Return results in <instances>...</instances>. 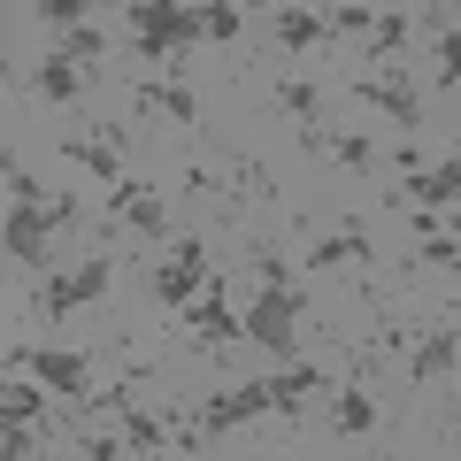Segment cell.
I'll return each mask as SVG.
<instances>
[{"instance_id": "cell-1", "label": "cell", "mask_w": 461, "mask_h": 461, "mask_svg": "<svg viewBox=\"0 0 461 461\" xmlns=\"http://www.w3.org/2000/svg\"><path fill=\"white\" fill-rule=\"evenodd\" d=\"M247 339L262 346V354H277V362H293V346H300V285H262V300L247 308Z\"/></svg>"}, {"instance_id": "cell-2", "label": "cell", "mask_w": 461, "mask_h": 461, "mask_svg": "<svg viewBox=\"0 0 461 461\" xmlns=\"http://www.w3.org/2000/svg\"><path fill=\"white\" fill-rule=\"evenodd\" d=\"M254 415H285V393H277V377H254V384H230L223 400H208V408H200V438H223V430H239V423H254Z\"/></svg>"}, {"instance_id": "cell-3", "label": "cell", "mask_w": 461, "mask_h": 461, "mask_svg": "<svg viewBox=\"0 0 461 461\" xmlns=\"http://www.w3.org/2000/svg\"><path fill=\"white\" fill-rule=\"evenodd\" d=\"M193 39H208L200 8H131V47L147 54V62H162V54L193 47Z\"/></svg>"}, {"instance_id": "cell-4", "label": "cell", "mask_w": 461, "mask_h": 461, "mask_svg": "<svg viewBox=\"0 0 461 461\" xmlns=\"http://www.w3.org/2000/svg\"><path fill=\"white\" fill-rule=\"evenodd\" d=\"M54 223H77V200H47V208H8V262H16V269H39V262H47Z\"/></svg>"}, {"instance_id": "cell-5", "label": "cell", "mask_w": 461, "mask_h": 461, "mask_svg": "<svg viewBox=\"0 0 461 461\" xmlns=\"http://www.w3.org/2000/svg\"><path fill=\"white\" fill-rule=\"evenodd\" d=\"M8 362H16V377H39V384H54V393H69V400L93 393V369H85V354H69V346H16Z\"/></svg>"}, {"instance_id": "cell-6", "label": "cell", "mask_w": 461, "mask_h": 461, "mask_svg": "<svg viewBox=\"0 0 461 461\" xmlns=\"http://www.w3.org/2000/svg\"><path fill=\"white\" fill-rule=\"evenodd\" d=\"M108 254H93V262H77L69 269V277H54V285H39V315H47V323H62V315H77V308H93L100 293H108Z\"/></svg>"}, {"instance_id": "cell-7", "label": "cell", "mask_w": 461, "mask_h": 461, "mask_svg": "<svg viewBox=\"0 0 461 461\" xmlns=\"http://www.w3.org/2000/svg\"><path fill=\"white\" fill-rule=\"evenodd\" d=\"M200 293H208V247H200V239H185V247L169 254L162 269H154V300H169V308H193Z\"/></svg>"}, {"instance_id": "cell-8", "label": "cell", "mask_w": 461, "mask_h": 461, "mask_svg": "<svg viewBox=\"0 0 461 461\" xmlns=\"http://www.w3.org/2000/svg\"><path fill=\"white\" fill-rule=\"evenodd\" d=\"M215 200H223V208H277V177H269L254 154H230V162L215 169Z\"/></svg>"}, {"instance_id": "cell-9", "label": "cell", "mask_w": 461, "mask_h": 461, "mask_svg": "<svg viewBox=\"0 0 461 461\" xmlns=\"http://www.w3.org/2000/svg\"><path fill=\"white\" fill-rule=\"evenodd\" d=\"M185 330H193V346H200V354H223V346H239V339H247V323L230 315L223 285H215V293H200L193 308H185Z\"/></svg>"}, {"instance_id": "cell-10", "label": "cell", "mask_w": 461, "mask_h": 461, "mask_svg": "<svg viewBox=\"0 0 461 461\" xmlns=\"http://www.w3.org/2000/svg\"><path fill=\"white\" fill-rule=\"evenodd\" d=\"M108 215H115L123 230H147V239H154V230L169 223V200L154 193V185H131V177H123V185L108 193Z\"/></svg>"}, {"instance_id": "cell-11", "label": "cell", "mask_w": 461, "mask_h": 461, "mask_svg": "<svg viewBox=\"0 0 461 461\" xmlns=\"http://www.w3.org/2000/svg\"><path fill=\"white\" fill-rule=\"evenodd\" d=\"M62 154H69L77 169H93V177L123 185V177H115V169H123V131H115V123H93V131H85V139H69Z\"/></svg>"}, {"instance_id": "cell-12", "label": "cell", "mask_w": 461, "mask_h": 461, "mask_svg": "<svg viewBox=\"0 0 461 461\" xmlns=\"http://www.w3.org/2000/svg\"><path fill=\"white\" fill-rule=\"evenodd\" d=\"M408 193H415V208H430V215L461 208V154L438 162V169H423V177H408Z\"/></svg>"}, {"instance_id": "cell-13", "label": "cell", "mask_w": 461, "mask_h": 461, "mask_svg": "<svg viewBox=\"0 0 461 461\" xmlns=\"http://www.w3.org/2000/svg\"><path fill=\"white\" fill-rule=\"evenodd\" d=\"M354 93H362L369 108H384V115H393V123H400V131H408L415 115H423V100L408 93V77H362V85H354Z\"/></svg>"}, {"instance_id": "cell-14", "label": "cell", "mask_w": 461, "mask_h": 461, "mask_svg": "<svg viewBox=\"0 0 461 461\" xmlns=\"http://www.w3.org/2000/svg\"><path fill=\"white\" fill-rule=\"evenodd\" d=\"M454 354H461L454 330H423V339H415V354H408V377H415V384L446 377V369H454Z\"/></svg>"}, {"instance_id": "cell-15", "label": "cell", "mask_w": 461, "mask_h": 461, "mask_svg": "<svg viewBox=\"0 0 461 461\" xmlns=\"http://www.w3.org/2000/svg\"><path fill=\"white\" fill-rule=\"evenodd\" d=\"M139 108H162L169 123H200L193 85H177V77H147V85H139Z\"/></svg>"}, {"instance_id": "cell-16", "label": "cell", "mask_w": 461, "mask_h": 461, "mask_svg": "<svg viewBox=\"0 0 461 461\" xmlns=\"http://www.w3.org/2000/svg\"><path fill=\"white\" fill-rule=\"evenodd\" d=\"M39 415H47V400H39V377H8V393H0V430H32Z\"/></svg>"}, {"instance_id": "cell-17", "label": "cell", "mask_w": 461, "mask_h": 461, "mask_svg": "<svg viewBox=\"0 0 461 461\" xmlns=\"http://www.w3.org/2000/svg\"><path fill=\"white\" fill-rule=\"evenodd\" d=\"M308 139V154H323V162H339V169H369L377 162V147H369L362 131H339V139H323V131H300Z\"/></svg>"}, {"instance_id": "cell-18", "label": "cell", "mask_w": 461, "mask_h": 461, "mask_svg": "<svg viewBox=\"0 0 461 461\" xmlns=\"http://www.w3.org/2000/svg\"><path fill=\"white\" fill-rule=\"evenodd\" d=\"M339 262H369V230H362V223H346V230H330L323 247L308 254V269H339Z\"/></svg>"}, {"instance_id": "cell-19", "label": "cell", "mask_w": 461, "mask_h": 461, "mask_svg": "<svg viewBox=\"0 0 461 461\" xmlns=\"http://www.w3.org/2000/svg\"><path fill=\"white\" fill-rule=\"evenodd\" d=\"M323 39H330V23H323V16H308V8H277V47L308 54V47H323Z\"/></svg>"}, {"instance_id": "cell-20", "label": "cell", "mask_w": 461, "mask_h": 461, "mask_svg": "<svg viewBox=\"0 0 461 461\" xmlns=\"http://www.w3.org/2000/svg\"><path fill=\"white\" fill-rule=\"evenodd\" d=\"M330 423H339L346 438H362V430L377 423V400H369V384H346V393H339V408H330Z\"/></svg>"}, {"instance_id": "cell-21", "label": "cell", "mask_w": 461, "mask_h": 461, "mask_svg": "<svg viewBox=\"0 0 461 461\" xmlns=\"http://www.w3.org/2000/svg\"><path fill=\"white\" fill-rule=\"evenodd\" d=\"M277 108L293 115L300 131H315V108H323V85H308V77H293V85H277Z\"/></svg>"}, {"instance_id": "cell-22", "label": "cell", "mask_w": 461, "mask_h": 461, "mask_svg": "<svg viewBox=\"0 0 461 461\" xmlns=\"http://www.w3.org/2000/svg\"><path fill=\"white\" fill-rule=\"evenodd\" d=\"M100 54H108V39H100L93 23H77V32H62V54H54V62H69V69H85V62H100Z\"/></svg>"}, {"instance_id": "cell-23", "label": "cell", "mask_w": 461, "mask_h": 461, "mask_svg": "<svg viewBox=\"0 0 461 461\" xmlns=\"http://www.w3.org/2000/svg\"><path fill=\"white\" fill-rule=\"evenodd\" d=\"M393 54H408V16H377L369 32V62H393Z\"/></svg>"}, {"instance_id": "cell-24", "label": "cell", "mask_w": 461, "mask_h": 461, "mask_svg": "<svg viewBox=\"0 0 461 461\" xmlns=\"http://www.w3.org/2000/svg\"><path fill=\"white\" fill-rule=\"evenodd\" d=\"M32 85H39L47 100H77V69H69V62H39Z\"/></svg>"}, {"instance_id": "cell-25", "label": "cell", "mask_w": 461, "mask_h": 461, "mask_svg": "<svg viewBox=\"0 0 461 461\" xmlns=\"http://www.w3.org/2000/svg\"><path fill=\"white\" fill-rule=\"evenodd\" d=\"M39 16H47V23H62V32H77V23H93V8H85V0H47Z\"/></svg>"}, {"instance_id": "cell-26", "label": "cell", "mask_w": 461, "mask_h": 461, "mask_svg": "<svg viewBox=\"0 0 461 461\" xmlns=\"http://www.w3.org/2000/svg\"><path fill=\"white\" fill-rule=\"evenodd\" d=\"M200 23H208L215 47H223V39H239V8H230V0H223V8H200Z\"/></svg>"}, {"instance_id": "cell-27", "label": "cell", "mask_w": 461, "mask_h": 461, "mask_svg": "<svg viewBox=\"0 0 461 461\" xmlns=\"http://www.w3.org/2000/svg\"><path fill=\"white\" fill-rule=\"evenodd\" d=\"M438 77H446V85H461V32H446V39H438Z\"/></svg>"}, {"instance_id": "cell-28", "label": "cell", "mask_w": 461, "mask_h": 461, "mask_svg": "<svg viewBox=\"0 0 461 461\" xmlns=\"http://www.w3.org/2000/svg\"><path fill=\"white\" fill-rule=\"evenodd\" d=\"M123 454H131L123 438H93V430H85V461H123Z\"/></svg>"}, {"instance_id": "cell-29", "label": "cell", "mask_w": 461, "mask_h": 461, "mask_svg": "<svg viewBox=\"0 0 461 461\" xmlns=\"http://www.w3.org/2000/svg\"><path fill=\"white\" fill-rule=\"evenodd\" d=\"M330 32H377V16H369V8H339V16H330Z\"/></svg>"}, {"instance_id": "cell-30", "label": "cell", "mask_w": 461, "mask_h": 461, "mask_svg": "<svg viewBox=\"0 0 461 461\" xmlns=\"http://www.w3.org/2000/svg\"><path fill=\"white\" fill-rule=\"evenodd\" d=\"M0 454H8V461H32V430H0Z\"/></svg>"}, {"instance_id": "cell-31", "label": "cell", "mask_w": 461, "mask_h": 461, "mask_svg": "<svg viewBox=\"0 0 461 461\" xmlns=\"http://www.w3.org/2000/svg\"><path fill=\"white\" fill-rule=\"evenodd\" d=\"M454 438H461V415H454Z\"/></svg>"}, {"instance_id": "cell-32", "label": "cell", "mask_w": 461, "mask_h": 461, "mask_svg": "<svg viewBox=\"0 0 461 461\" xmlns=\"http://www.w3.org/2000/svg\"><path fill=\"white\" fill-rule=\"evenodd\" d=\"M377 461H384V454H377Z\"/></svg>"}]
</instances>
